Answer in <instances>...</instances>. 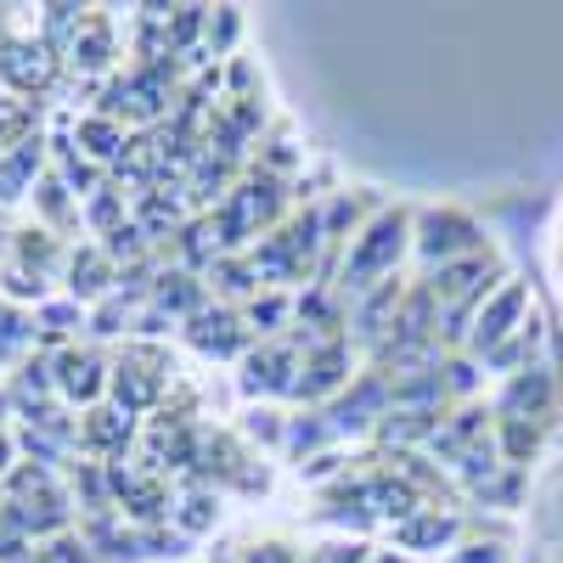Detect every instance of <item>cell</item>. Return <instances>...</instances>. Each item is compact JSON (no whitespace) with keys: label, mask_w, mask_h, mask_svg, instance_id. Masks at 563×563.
<instances>
[{"label":"cell","mask_w":563,"mask_h":563,"mask_svg":"<svg viewBox=\"0 0 563 563\" xmlns=\"http://www.w3.org/2000/svg\"><path fill=\"white\" fill-rule=\"evenodd\" d=\"M400 249H406V220L400 214H389V220H378L361 238V249H355V260H350V282L355 288H366L378 271H389L395 260H400Z\"/></svg>","instance_id":"6da1fadb"},{"label":"cell","mask_w":563,"mask_h":563,"mask_svg":"<svg viewBox=\"0 0 563 563\" xmlns=\"http://www.w3.org/2000/svg\"><path fill=\"white\" fill-rule=\"evenodd\" d=\"M519 316H525V294H519V288H507L496 305H485L474 344H479V350H501V339L512 333V321H519Z\"/></svg>","instance_id":"7a4b0ae2"},{"label":"cell","mask_w":563,"mask_h":563,"mask_svg":"<svg viewBox=\"0 0 563 563\" xmlns=\"http://www.w3.org/2000/svg\"><path fill=\"white\" fill-rule=\"evenodd\" d=\"M479 243V231L456 220V214H429V225H422V254H456V249H474Z\"/></svg>","instance_id":"3957f363"},{"label":"cell","mask_w":563,"mask_h":563,"mask_svg":"<svg viewBox=\"0 0 563 563\" xmlns=\"http://www.w3.org/2000/svg\"><path fill=\"white\" fill-rule=\"evenodd\" d=\"M339 378H344V350H321L316 366H310V384H305V389H333Z\"/></svg>","instance_id":"277c9868"},{"label":"cell","mask_w":563,"mask_h":563,"mask_svg":"<svg viewBox=\"0 0 563 563\" xmlns=\"http://www.w3.org/2000/svg\"><path fill=\"white\" fill-rule=\"evenodd\" d=\"M445 536H451V519H417V525H406V530H400V541H406V547L445 541Z\"/></svg>","instance_id":"5b68a950"},{"label":"cell","mask_w":563,"mask_h":563,"mask_svg":"<svg viewBox=\"0 0 563 563\" xmlns=\"http://www.w3.org/2000/svg\"><path fill=\"white\" fill-rule=\"evenodd\" d=\"M254 563H288V552H282V547H260Z\"/></svg>","instance_id":"8992f818"}]
</instances>
